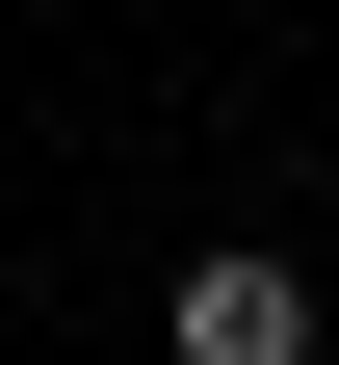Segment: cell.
I'll return each instance as SVG.
<instances>
[{
    "mask_svg": "<svg viewBox=\"0 0 339 365\" xmlns=\"http://www.w3.org/2000/svg\"><path fill=\"white\" fill-rule=\"evenodd\" d=\"M183 365H313V261L209 235V261H183Z\"/></svg>",
    "mask_w": 339,
    "mask_h": 365,
    "instance_id": "obj_1",
    "label": "cell"
}]
</instances>
